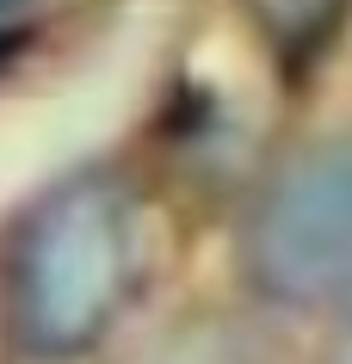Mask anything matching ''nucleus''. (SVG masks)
Returning <instances> with one entry per match:
<instances>
[{
  "label": "nucleus",
  "instance_id": "f257e3e1",
  "mask_svg": "<svg viewBox=\"0 0 352 364\" xmlns=\"http://www.w3.org/2000/svg\"><path fill=\"white\" fill-rule=\"evenodd\" d=\"M137 272V216L112 173H75L13 241V327L25 352L75 358L112 327Z\"/></svg>",
  "mask_w": 352,
  "mask_h": 364
},
{
  "label": "nucleus",
  "instance_id": "f03ea898",
  "mask_svg": "<svg viewBox=\"0 0 352 364\" xmlns=\"http://www.w3.org/2000/svg\"><path fill=\"white\" fill-rule=\"evenodd\" d=\"M241 278L278 315H352V124L303 136L254 186Z\"/></svg>",
  "mask_w": 352,
  "mask_h": 364
},
{
  "label": "nucleus",
  "instance_id": "7ed1b4c3",
  "mask_svg": "<svg viewBox=\"0 0 352 364\" xmlns=\"http://www.w3.org/2000/svg\"><path fill=\"white\" fill-rule=\"evenodd\" d=\"M137 364H284V358L260 321L229 315V309H198V315H179L161 327Z\"/></svg>",
  "mask_w": 352,
  "mask_h": 364
},
{
  "label": "nucleus",
  "instance_id": "20e7f679",
  "mask_svg": "<svg viewBox=\"0 0 352 364\" xmlns=\"http://www.w3.org/2000/svg\"><path fill=\"white\" fill-rule=\"evenodd\" d=\"M334 364H352V315H346V333H340V346H334Z\"/></svg>",
  "mask_w": 352,
  "mask_h": 364
},
{
  "label": "nucleus",
  "instance_id": "39448f33",
  "mask_svg": "<svg viewBox=\"0 0 352 364\" xmlns=\"http://www.w3.org/2000/svg\"><path fill=\"white\" fill-rule=\"evenodd\" d=\"M6 6H25V0H0V13H6Z\"/></svg>",
  "mask_w": 352,
  "mask_h": 364
}]
</instances>
